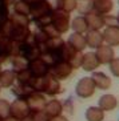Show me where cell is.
Wrapping results in <instances>:
<instances>
[{"label": "cell", "mask_w": 119, "mask_h": 121, "mask_svg": "<svg viewBox=\"0 0 119 121\" xmlns=\"http://www.w3.org/2000/svg\"><path fill=\"white\" fill-rule=\"evenodd\" d=\"M32 88L36 89V91H42V92L47 93L50 96L60 92V85H59L58 80L52 76H43V77L35 78Z\"/></svg>", "instance_id": "1"}, {"label": "cell", "mask_w": 119, "mask_h": 121, "mask_svg": "<svg viewBox=\"0 0 119 121\" xmlns=\"http://www.w3.org/2000/svg\"><path fill=\"white\" fill-rule=\"evenodd\" d=\"M51 12H52V8H51L50 3L44 1V0H38L31 7V13L38 23H43L44 17L51 19V16H52Z\"/></svg>", "instance_id": "2"}, {"label": "cell", "mask_w": 119, "mask_h": 121, "mask_svg": "<svg viewBox=\"0 0 119 121\" xmlns=\"http://www.w3.org/2000/svg\"><path fill=\"white\" fill-rule=\"evenodd\" d=\"M51 22H52V27H54L59 33H63L68 29V22H70V15L67 11L63 9H56L52 12L51 16Z\"/></svg>", "instance_id": "3"}, {"label": "cell", "mask_w": 119, "mask_h": 121, "mask_svg": "<svg viewBox=\"0 0 119 121\" xmlns=\"http://www.w3.org/2000/svg\"><path fill=\"white\" fill-rule=\"evenodd\" d=\"M62 56H64L66 61L72 68H78L79 65H82V61H83V55H80V51H76L75 48H72L68 43L63 45Z\"/></svg>", "instance_id": "4"}, {"label": "cell", "mask_w": 119, "mask_h": 121, "mask_svg": "<svg viewBox=\"0 0 119 121\" xmlns=\"http://www.w3.org/2000/svg\"><path fill=\"white\" fill-rule=\"evenodd\" d=\"M29 107L28 104H27V101L23 99H18L15 100L14 103L11 104V114L12 117L15 118H19V120H23V118L28 117L29 114Z\"/></svg>", "instance_id": "5"}, {"label": "cell", "mask_w": 119, "mask_h": 121, "mask_svg": "<svg viewBox=\"0 0 119 121\" xmlns=\"http://www.w3.org/2000/svg\"><path fill=\"white\" fill-rule=\"evenodd\" d=\"M95 82L92 80V77H83L78 82L75 91H76V95L80 97H90L94 95V91H95Z\"/></svg>", "instance_id": "6"}, {"label": "cell", "mask_w": 119, "mask_h": 121, "mask_svg": "<svg viewBox=\"0 0 119 121\" xmlns=\"http://www.w3.org/2000/svg\"><path fill=\"white\" fill-rule=\"evenodd\" d=\"M72 67L67 61H59L52 67L51 69V76L55 78H66L71 75Z\"/></svg>", "instance_id": "7"}, {"label": "cell", "mask_w": 119, "mask_h": 121, "mask_svg": "<svg viewBox=\"0 0 119 121\" xmlns=\"http://www.w3.org/2000/svg\"><path fill=\"white\" fill-rule=\"evenodd\" d=\"M27 104H28L29 109L32 112H38V110H43L46 108V103H44V97L40 95V93H35L33 92L32 95H29L27 97Z\"/></svg>", "instance_id": "8"}, {"label": "cell", "mask_w": 119, "mask_h": 121, "mask_svg": "<svg viewBox=\"0 0 119 121\" xmlns=\"http://www.w3.org/2000/svg\"><path fill=\"white\" fill-rule=\"evenodd\" d=\"M96 57L99 60V63H102V64L111 63L114 60V51H112V48L110 45H102L96 51Z\"/></svg>", "instance_id": "9"}, {"label": "cell", "mask_w": 119, "mask_h": 121, "mask_svg": "<svg viewBox=\"0 0 119 121\" xmlns=\"http://www.w3.org/2000/svg\"><path fill=\"white\" fill-rule=\"evenodd\" d=\"M86 20L90 31H99V28H102L105 25V17H102L98 13L91 12V13L86 15Z\"/></svg>", "instance_id": "10"}, {"label": "cell", "mask_w": 119, "mask_h": 121, "mask_svg": "<svg viewBox=\"0 0 119 121\" xmlns=\"http://www.w3.org/2000/svg\"><path fill=\"white\" fill-rule=\"evenodd\" d=\"M105 41L108 45H118L119 44V28L118 27H107L103 32Z\"/></svg>", "instance_id": "11"}, {"label": "cell", "mask_w": 119, "mask_h": 121, "mask_svg": "<svg viewBox=\"0 0 119 121\" xmlns=\"http://www.w3.org/2000/svg\"><path fill=\"white\" fill-rule=\"evenodd\" d=\"M100 64L96 57V53L88 52V53L83 55V61H82V67L84 71H94L98 65Z\"/></svg>", "instance_id": "12"}, {"label": "cell", "mask_w": 119, "mask_h": 121, "mask_svg": "<svg viewBox=\"0 0 119 121\" xmlns=\"http://www.w3.org/2000/svg\"><path fill=\"white\" fill-rule=\"evenodd\" d=\"M28 68H29V71L32 72V75L38 76V77H43L46 75V72H47V64L43 60H39V59L31 61Z\"/></svg>", "instance_id": "13"}, {"label": "cell", "mask_w": 119, "mask_h": 121, "mask_svg": "<svg viewBox=\"0 0 119 121\" xmlns=\"http://www.w3.org/2000/svg\"><path fill=\"white\" fill-rule=\"evenodd\" d=\"M86 40H87V45L91 47V48H99L102 47V43H103V35L99 33V31H90L86 36Z\"/></svg>", "instance_id": "14"}, {"label": "cell", "mask_w": 119, "mask_h": 121, "mask_svg": "<svg viewBox=\"0 0 119 121\" xmlns=\"http://www.w3.org/2000/svg\"><path fill=\"white\" fill-rule=\"evenodd\" d=\"M68 44L72 48H75L76 51H83L87 45V40H86V37L82 36L80 33H74V35L70 36Z\"/></svg>", "instance_id": "15"}, {"label": "cell", "mask_w": 119, "mask_h": 121, "mask_svg": "<svg viewBox=\"0 0 119 121\" xmlns=\"http://www.w3.org/2000/svg\"><path fill=\"white\" fill-rule=\"evenodd\" d=\"M44 110H46V113H47L51 118L58 117L62 113V104L59 103L58 100H51V101H48V103L46 104Z\"/></svg>", "instance_id": "16"}, {"label": "cell", "mask_w": 119, "mask_h": 121, "mask_svg": "<svg viewBox=\"0 0 119 121\" xmlns=\"http://www.w3.org/2000/svg\"><path fill=\"white\" fill-rule=\"evenodd\" d=\"M94 9L98 15H106L112 9L111 0H94Z\"/></svg>", "instance_id": "17"}, {"label": "cell", "mask_w": 119, "mask_h": 121, "mask_svg": "<svg viewBox=\"0 0 119 121\" xmlns=\"http://www.w3.org/2000/svg\"><path fill=\"white\" fill-rule=\"evenodd\" d=\"M92 80H94L95 85L99 89H107L108 86L111 85V80L103 72H95L94 75H92Z\"/></svg>", "instance_id": "18"}, {"label": "cell", "mask_w": 119, "mask_h": 121, "mask_svg": "<svg viewBox=\"0 0 119 121\" xmlns=\"http://www.w3.org/2000/svg\"><path fill=\"white\" fill-rule=\"evenodd\" d=\"M116 107V99L112 95H105L99 100V108L103 110H112Z\"/></svg>", "instance_id": "19"}, {"label": "cell", "mask_w": 119, "mask_h": 121, "mask_svg": "<svg viewBox=\"0 0 119 121\" xmlns=\"http://www.w3.org/2000/svg\"><path fill=\"white\" fill-rule=\"evenodd\" d=\"M103 117H105L103 109H100V108H98V107H91L86 112L87 121H102Z\"/></svg>", "instance_id": "20"}, {"label": "cell", "mask_w": 119, "mask_h": 121, "mask_svg": "<svg viewBox=\"0 0 119 121\" xmlns=\"http://www.w3.org/2000/svg\"><path fill=\"white\" fill-rule=\"evenodd\" d=\"M16 76V72L14 71H4L0 75V85L1 86H11L14 84Z\"/></svg>", "instance_id": "21"}, {"label": "cell", "mask_w": 119, "mask_h": 121, "mask_svg": "<svg viewBox=\"0 0 119 121\" xmlns=\"http://www.w3.org/2000/svg\"><path fill=\"white\" fill-rule=\"evenodd\" d=\"M72 28L75 31V33H83L88 29V25H87V20L83 16H78V17L74 19L72 22Z\"/></svg>", "instance_id": "22"}, {"label": "cell", "mask_w": 119, "mask_h": 121, "mask_svg": "<svg viewBox=\"0 0 119 121\" xmlns=\"http://www.w3.org/2000/svg\"><path fill=\"white\" fill-rule=\"evenodd\" d=\"M92 8H94V1L92 0H80L78 3V11L80 13L88 15V13H91Z\"/></svg>", "instance_id": "23"}, {"label": "cell", "mask_w": 119, "mask_h": 121, "mask_svg": "<svg viewBox=\"0 0 119 121\" xmlns=\"http://www.w3.org/2000/svg\"><path fill=\"white\" fill-rule=\"evenodd\" d=\"M78 7L76 0H58V9H63V11H72Z\"/></svg>", "instance_id": "24"}, {"label": "cell", "mask_w": 119, "mask_h": 121, "mask_svg": "<svg viewBox=\"0 0 119 121\" xmlns=\"http://www.w3.org/2000/svg\"><path fill=\"white\" fill-rule=\"evenodd\" d=\"M15 12L18 15H22V16H27L31 13V7L25 1H18L15 4Z\"/></svg>", "instance_id": "25"}, {"label": "cell", "mask_w": 119, "mask_h": 121, "mask_svg": "<svg viewBox=\"0 0 119 121\" xmlns=\"http://www.w3.org/2000/svg\"><path fill=\"white\" fill-rule=\"evenodd\" d=\"M10 114H11V104L1 99L0 100V118L7 120L10 118Z\"/></svg>", "instance_id": "26"}, {"label": "cell", "mask_w": 119, "mask_h": 121, "mask_svg": "<svg viewBox=\"0 0 119 121\" xmlns=\"http://www.w3.org/2000/svg\"><path fill=\"white\" fill-rule=\"evenodd\" d=\"M29 121H51V117L46 113V110H38L29 114Z\"/></svg>", "instance_id": "27"}, {"label": "cell", "mask_w": 119, "mask_h": 121, "mask_svg": "<svg viewBox=\"0 0 119 121\" xmlns=\"http://www.w3.org/2000/svg\"><path fill=\"white\" fill-rule=\"evenodd\" d=\"M12 64H14V68H15V72H16V73L24 71V69H28V67H27V63L23 60L22 57H14Z\"/></svg>", "instance_id": "28"}, {"label": "cell", "mask_w": 119, "mask_h": 121, "mask_svg": "<svg viewBox=\"0 0 119 121\" xmlns=\"http://www.w3.org/2000/svg\"><path fill=\"white\" fill-rule=\"evenodd\" d=\"M110 69H111L112 75L119 77V59H114V60L110 63Z\"/></svg>", "instance_id": "29"}, {"label": "cell", "mask_w": 119, "mask_h": 121, "mask_svg": "<svg viewBox=\"0 0 119 121\" xmlns=\"http://www.w3.org/2000/svg\"><path fill=\"white\" fill-rule=\"evenodd\" d=\"M51 121H68L66 117H63V116H58V117H54L51 118Z\"/></svg>", "instance_id": "30"}, {"label": "cell", "mask_w": 119, "mask_h": 121, "mask_svg": "<svg viewBox=\"0 0 119 121\" xmlns=\"http://www.w3.org/2000/svg\"><path fill=\"white\" fill-rule=\"evenodd\" d=\"M5 121H22V120H19V118H15V117H10V118H7Z\"/></svg>", "instance_id": "31"}, {"label": "cell", "mask_w": 119, "mask_h": 121, "mask_svg": "<svg viewBox=\"0 0 119 121\" xmlns=\"http://www.w3.org/2000/svg\"><path fill=\"white\" fill-rule=\"evenodd\" d=\"M0 121H5V120H3V118H0Z\"/></svg>", "instance_id": "32"}, {"label": "cell", "mask_w": 119, "mask_h": 121, "mask_svg": "<svg viewBox=\"0 0 119 121\" xmlns=\"http://www.w3.org/2000/svg\"><path fill=\"white\" fill-rule=\"evenodd\" d=\"M116 17H118V20H119V13H118V16H116Z\"/></svg>", "instance_id": "33"}, {"label": "cell", "mask_w": 119, "mask_h": 121, "mask_svg": "<svg viewBox=\"0 0 119 121\" xmlns=\"http://www.w3.org/2000/svg\"><path fill=\"white\" fill-rule=\"evenodd\" d=\"M0 75H1V69H0Z\"/></svg>", "instance_id": "34"}]
</instances>
